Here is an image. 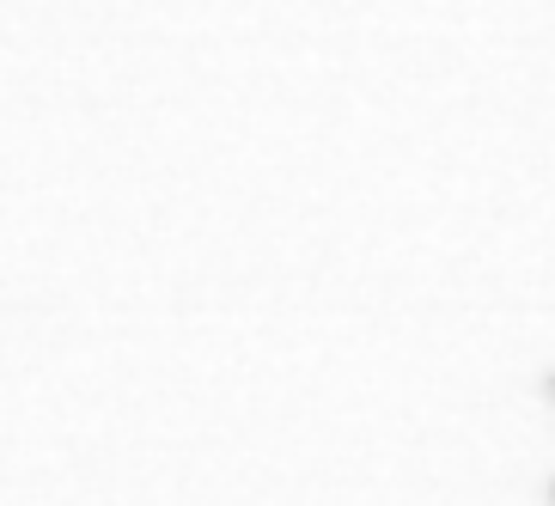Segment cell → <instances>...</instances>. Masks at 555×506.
I'll return each instance as SVG.
<instances>
[{
	"label": "cell",
	"mask_w": 555,
	"mask_h": 506,
	"mask_svg": "<svg viewBox=\"0 0 555 506\" xmlns=\"http://www.w3.org/2000/svg\"><path fill=\"white\" fill-rule=\"evenodd\" d=\"M543 397H550V403H555V373H543Z\"/></svg>",
	"instance_id": "6da1fadb"
},
{
	"label": "cell",
	"mask_w": 555,
	"mask_h": 506,
	"mask_svg": "<svg viewBox=\"0 0 555 506\" xmlns=\"http://www.w3.org/2000/svg\"><path fill=\"white\" fill-rule=\"evenodd\" d=\"M550 506H555V476H550Z\"/></svg>",
	"instance_id": "7a4b0ae2"
}]
</instances>
